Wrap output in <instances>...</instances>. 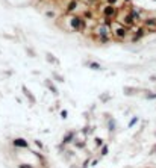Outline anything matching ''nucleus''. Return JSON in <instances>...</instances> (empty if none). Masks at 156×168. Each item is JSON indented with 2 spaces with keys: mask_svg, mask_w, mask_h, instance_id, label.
Instances as JSON below:
<instances>
[{
  "mask_svg": "<svg viewBox=\"0 0 156 168\" xmlns=\"http://www.w3.org/2000/svg\"><path fill=\"white\" fill-rule=\"evenodd\" d=\"M111 20H103L102 23H99L96 28L93 29V38L97 43H109L111 38H112V30H111Z\"/></svg>",
  "mask_w": 156,
  "mask_h": 168,
  "instance_id": "obj_1",
  "label": "nucleus"
},
{
  "mask_svg": "<svg viewBox=\"0 0 156 168\" xmlns=\"http://www.w3.org/2000/svg\"><path fill=\"white\" fill-rule=\"evenodd\" d=\"M111 30H112V38H115L117 41H124L126 38L131 35V28H127V26H124L123 23L114 20L112 24H111Z\"/></svg>",
  "mask_w": 156,
  "mask_h": 168,
  "instance_id": "obj_2",
  "label": "nucleus"
},
{
  "mask_svg": "<svg viewBox=\"0 0 156 168\" xmlns=\"http://www.w3.org/2000/svg\"><path fill=\"white\" fill-rule=\"evenodd\" d=\"M67 24H68V30L70 32H83L86 29V20L79 15V14H71L68 15V20H67Z\"/></svg>",
  "mask_w": 156,
  "mask_h": 168,
  "instance_id": "obj_3",
  "label": "nucleus"
},
{
  "mask_svg": "<svg viewBox=\"0 0 156 168\" xmlns=\"http://www.w3.org/2000/svg\"><path fill=\"white\" fill-rule=\"evenodd\" d=\"M99 12H100V15L103 20H117L118 18V14H120V11L117 6H112V5H108V3H103L100 8H99Z\"/></svg>",
  "mask_w": 156,
  "mask_h": 168,
  "instance_id": "obj_4",
  "label": "nucleus"
},
{
  "mask_svg": "<svg viewBox=\"0 0 156 168\" xmlns=\"http://www.w3.org/2000/svg\"><path fill=\"white\" fill-rule=\"evenodd\" d=\"M146 28L144 26H136V29H135V32H132V38H131V41L132 43H136V41H139L142 36L146 35Z\"/></svg>",
  "mask_w": 156,
  "mask_h": 168,
  "instance_id": "obj_5",
  "label": "nucleus"
},
{
  "mask_svg": "<svg viewBox=\"0 0 156 168\" xmlns=\"http://www.w3.org/2000/svg\"><path fill=\"white\" fill-rule=\"evenodd\" d=\"M142 26L147 30H156V17H147L142 20Z\"/></svg>",
  "mask_w": 156,
  "mask_h": 168,
  "instance_id": "obj_6",
  "label": "nucleus"
},
{
  "mask_svg": "<svg viewBox=\"0 0 156 168\" xmlns=\"http://www.w3.org/2000/svg\"><path fill=\"white\" fill-rule=\"evenodd\" d=\"M77 5H79V2L77 0H71V2L67 5V9H65V14L67 15H71V14H76V8Z\"/></svg>",
  "mask_w": 156,
  "mask_h": 168,
  "instance_id": "obj_7",
  "label": "nucleus"
},
{
  "mask_svg": "<svg viewBox=\"0 0 156 168\" xmlns=\"http://www.w3.org/2000/svg\"><path fill=\"white\" fill-rule=\"evenodd\" d=\"M85 65H86L88 68H91V70H96V71L103 70V67L100 65V64H99V62H94V61H88V62H85Z\"/></svg>",
  "mask_w": 156,
  "mask_h": 168,
  "instance_id": "obj_8",
  "label": "nucleus"
},
{
  "mask_svg": "<svg viewBox=\"0 0 156 168\" xmlns=\"http://www.w3.org/2000/svg\"><path fill=\"white\" fill-rule=\"evenodd\" d=\"M21 91H23V94H24L26 97H28V98H29V101L32 103V105H33V103L36 101V100H35V96H33V94H32V93H30V91H29V89H28V88H26L24 85L21 86Z\"/></svg>",
  "mask_w": 156,
  "mask_h": 168,
  "instance_id": "obj_9",
  "label": "nucleus"
},
{
  "mask_svg": "<svg viewBox=\"0 0 156 168\" xmlns=\"http://www.w3.org/2000/svg\"><path fill=\"white\" fill-rule=\"evenodd\" d=\"M46 61L50 62V64H55V65H59V59L55 55H52L50 51H47V53H46Z\"/></svg>",
  "mask_w": 156,
  "mask_h": 168,
  "instance_id": "obj_10",
  "label": "nucleus"
},
{
  "mask_svg": "<svg viewBox=\"0 0 156 168\" xmlns=\"http://www.w3.org/2000/svg\"><path fill=\"white\" fill-rule=\"evenodd\" d=\"M14 146H15V147H20V148H28V147H29L28 143H26L23 138H17V139H14Z\"/></svg>",
  "mask_w": 156,
  "mask_h": 168,
  "instance_id": "obj_11",
  "label": "nucleus"
},
{
  "mask_svg": "<svg viewBox=\"0 0 156 168\" xmlns=\"http://www.w3.org/2000/svg\"><path fill=\"white\" fill-rule=\"evenodd\" d=\"M82 17H83L85 20H94V12L88 8V9H85V11L82 12Z\"/></svg>",
  "mask_w": 156,
  "mask_h": 168,
  "instance_id": "obj_12",
  "label": "nucleus"
},
{
  "mask_svg": "<svg viewBox=\"0 0 156 168\" xmlns=\"http://www.w3.org/2000/svg\"><path fill=\"white\" fill-rule=\"evenodd\" d=\"M44 83H46V86L49 88V91H52V93H53L55 96H58V89H56V86H55L53 83H52V80H50V79H47Z\"/></svg>",
  "mask_w": 156,
  "mask_h": 168,
  "instance_id": "obj_13",
  "label": "nucleus"
},
{
  "mask_svg": "<svg viewBox=\"0 0 156 168\" xmlns=\"http://www.w3.org/2000/svg\"><path fill=\"white\" fill-rule=\"evenodd\" d=\"M123 93H124L126 96H134V94L138 93V89H136V88H132V86H124Z\"/></svg>",
  "mask_w": 156,
  "mask_h": 168,
  "instance_id": "obj_14",
  "label": "nucleus"
},
{
  "mask_svg": "<svg viewBox=\"0 0 156 168\" xmlns=\"http://www.w3.org/2000/svg\"><path fill=\"white\" fill-rule=\"evenodd\" d=\"M44 15H46L47 18H52V20H55V18L58 17V14H56L53 9H47V11H44Z\"/></svg>",
  "mask_w": 156,
  "mask_h": 168,
  "instance_id": "obj_15",
  "label": "nucleus"
},
{
  "mask_svg": "<svg viewBox=\"0 0 156 168\" xmlns=\"http://www.w3.org/2000/svg\"><path fill=\"white\" fill-rule=\"evenodd\" d=\"M105 3L112 5V6H117V8H118L120 5H124V3H123V0H105Z\"/></svg>",
  "mask_w": 156,
  "mask_h": 168,
  "instance_id": "obj_16",
  "label": "nucleus"
},
{
  "mask_svg": "<svg viewBox=\"0 0 156 168\" xmlns=\"http://www.w3.org/2000/svg\"><path fill=\"white\" fill-rule=\"evenodd\" d=\"M73 138H74V132H68L65 135V138H64V144H67V143H70V141H73Z\"/></svg>",
  "mask_w": 156,
  "mask_h": 168,
  "instance_id": "obj_17",
  "label": "nucleus"
},
{
  "mask_svg": "<svg viewBox=\"0 0 156 168\" xmlns=\"http://www.w3.org/2000/svg\"><path fill=\"white\" fill-rule=\"evenodd\" d=\"M52 77H53V79H56L58 82H61V83L65 82V79H64V77H62L61 74H58V73H52Z\"/></svg>",
  "mask_w": 156,
  "mask_h": 168,
  "instance_id": "obj_18",
  "label": "nucleus"
},
{
  "mask_svg": "<svg viewBox=\"0 0 156 168\" xmlns=\"http://www.w3.org/2000/svg\"><path fill=\"white\" fill-rule=\"evenodd\" d=\"M26 53H28L30 58H35V56H36V53L33 51V49H30V47H26Z\"/></svg>",
  "mask_w": 156,
  "mask_h": 168,
  "instance_id": "obj_19",
  "label": "nucleus"
},
{
  "mask_svg": "<svg viewBox=\"0 0 156 168\" xmlns=\"http://www.w3.org/2000/svg\"><path fill=\"white\" fill-rule=\"evenodd\" d=\"M94 143H96V147H100V146H103V139L96 138V139H94Z\"/></svg>",
  "mask_w": 156,
  "mask_h": 168,
  "instance_id": "obj_20",
  "label": "nucleus"
},
{
  "mask_svg": "<svg viewBox=\"0 0 156 168\" xmlns=\"http://www.w3.org/2000/svg\"><path fill=\"white\" fill-rule=\"evenodd\" d=\"M100 100H102V101H108V100H109V94H103V96H100Z\"/></svg>",
  "mask_w": 156,
  "mask_h": 168,
  "instance_id": "obj_21",
  "label": "nucleus"
},
{
  "mask_svg": "<svg viewBox=\"0 0 156 168\" xmlns=\"http://www.w3.org/2000/svg\"><path fill=\"white\" fill-rule=\"evenodd\" d=\"M114 129H115V121L111 120V121H109V130H114Z\"/></svg>",
  "mask_w": 156,
  "mask_h": 168,
  "instance_id": "obj_22",
  "label": "nucleus"
},
{
  "mask_svg": "<svg viewBox=\"0 0 156 168\" xmlns=\"http://www.w3.org/2000/svg\"><path fill=\"white\" fill-rule=\"evenodd\" d=\"M18 168H33V167L32 165H28V164H20Z\"/></svg>",
  "mask_w": 156,
  "mask_h": 168,
  "instance_id": "obj_23",
  "label": "nucleus"
},
{
  "mask_svg": "<svg viewBox=\"0 0 156 168\" xmlns=\"http://www.w3.org/2000/svg\"><path fill=\"white\" fill-rule=\"evenodd\" d=\"M136 121H138V118H136V117H135V118H132V120H131V123H129V127H132Z\"/></svg>",
  "mask_w": 156,
  "mask_h": 168,
  "instance_id": "obj_24",
  "label": "nucleus"
},
{
  "mask_svg": "<svg viewBox=\"0 0 156 168\" xmlns=\"http://www.w3.org/2000/svg\"><path fill=\"white\" fill-rule=\"evenodd\" d=\"M146 98H149V100H152V98H156V94H147V96H146Z\"/></svg>",
  "mask_w": 156,
  "mask_h": 168,
  "instance_id": "obj_25",
  "label": "nucleus"
},
{
  "mask_svg": "<svg viewBox=\"0 0 156 168\" xmlns=\"http://www.w3.org/2000/svg\"><path fill=\"white\" fill-rule=\"evenodd\" d=\"M67 115H68L67 111H61V117H62V118H67Z\"/></svg>",
  "mask_w": 156,
  "mask_h": 168,
  "instance_id": "obj_26",
  "label": "nucleus"
},
{
  "mask_svg": "<svg viewBox=\"0 0 156 168\" xmlns=\"http://www.w3.org/2000/svg\"><path fill=\"white\" fill-rule=\"evenodd\" d=\"M86 3H89V5H93V3H97V2H100V0H85Z\"/></svg>",
  "mask_w": 156,
  "mask_h": 168,
  "instance_id": "obj_27",
  "label": "nucleus"
},
{
  "mask_svg": "<svg viewBox=\"0 0 156 168\" xmlns=\"http://www.w3.org/2000/svg\"><path fill=\"white\" fill-rule=\"evenodd\" d=\"M106 153H108V147L105 146V147H103V150H102V154H103V156H105Z\"/></svg>",
  "mask_w": 156,
  "mask_h": 168,
  "instance_id": "obj_28",
  "label": "nucleus"
},
{
  "mask_svg": "<svg viewBox=\"0 0 156 168\" xmlns=\"http://www.w3.org/2000/svg\"><path fill=\"white\" fill-rule=\"evenodd\" d=\"M83 146H85V143H76V147H81L82 148Z\"/></svg>",
  "mask_w": 156,
  "mask_h": 168,
  "instance_id": "obj_29",
  "label": "nucleus"
},
{
  "mask_svg": "<svg viewBox=\"0 0 156 168\" xmlns=\"http://www.w3.org/2000/svg\"><path fill=\"white\" fill-rule=\"evenodd\" d=\"M131 2H132V0H123V3H124V5H129Z\"/></svg>",
  "mask_w": 156,
  "mask_h": 168,
  "instance_id": "obj_30",
  "label": "nucleus"
},
{
  "mask_svg": "<svg viewBox=\"0 0 156 168\" xmlns=\"http://www.w3.org/2000/svg\"><path fill=\"white\" fill-rule=\"evenodd\" d=\"M155 151H156V146H155Z\"/></svg>",
  "mask_w": 156,
  "mask_h": 168,
  "instance_id": "obj_31",
  "label": "nucleus"
}]
</instances>
